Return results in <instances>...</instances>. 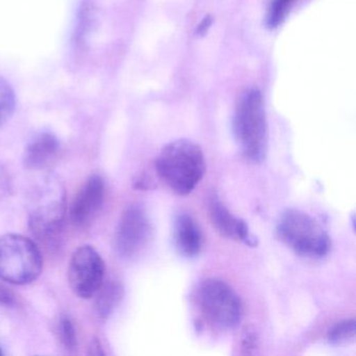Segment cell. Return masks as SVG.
<instances>
[{"mask_svg":"<svg viewBox=\"0 0 356 356\" xmlns=\"http://www.w3.org/2000/svg\"><path fill=\"white\" fill-rule=\"evenodd\" d=\"M159 178L178 195H187L201 182L206 172L205 158L199 145L186 139L166 145L156 160Z\"/></svg>","mask_w":356,"mask_h":356,"instance_id":"6da1fadb","label":"cell"},{"mask_svg":"<svg viewBox=\"0 0 356 356\" xmlns=\"http://www.w3.org/2000/svg\"><path fill=\"white\" fill-rule=\"evenodd\" d=\"M233 130L243 155L253 162L264 161L268 152V122L258 89H247L237 99Z\"/></svg>","mask_w":356,"mask_h":356,"instance_id":"7a4b0ae2","label":"cell"},{"mask_svg":"<svg viewBox=\"0 0 356 356\" xmlns=\"http://www.w3.org/2000/svg\"><path fill=\"white\" fill-rule=\"evenodd\" d=\"M66 214L65 191L61 183L53 179L43 181L35 188L31 203V230L45 243H54L63 229Z\"/></svg>","mask_w":356,"mask_h":356,"instance_id":"3957f363","label":"cell"},{"mask_svg":"<svg viewBox=\"0 0 356 356\" xmlns=\"http://www.w3.org/2000/svg\"><path fill=\"white\" fill-rule=\"evenodd\" d=\"M277 234L287 247L304 257H324L331 248L330 237L324 228L301 210H286L277 225Z\"/></svg>","mask_w":356,"mask_h":356,"instance_id":"277c9868","label":"cell"},{"mask_svg":"<svg viewBox=\"0 0 356 356\" xmlns=\"http://www.w3.org/2000/svg\"><path fill=\"white\" fill-rule=\"evenodd\" d=\"M40 250L34 241L19 234L0 237V278L12 284H29L42 272Z\"/></svg>","mask_w":356,"mask_h":356,"instance_id":"5b68a950","label":"cell"},{"mask_svg":"<svg viewBox=\"0 0 356 356\" xmlns=\"http://www.w3.org/2000/svg\"><path fill=\"white\" fill-rule=\"evenodd\" d=\"M199 302L206 318L220 329H233L243 318V306L234 289L220 279H207L199 289Z\"/></svg>","mask_w":356,"mask_h":356,"instance_id":"8992f818","label":"cell"},{"mask_svg":"<svg viewBox=\"0 0 356 356\" xmlns=\"http://www.w3.org/2000/svg\"><path fill=\"white\" fill-rule=\"evenodd\" d=\"M67 273L72 291L82 299H90L105 282V261L95 248L82 245L72 254Z\"/></svg>","mask_w":356,"mask_h":356,"instance_id":"52a82bcc","label":"cell"},{"mask_svg":"<svg viewBox=\"0 0 356 356\" xmlns=\"http://www.w3.org/2000/svg\"><path fill=\"white\" fill-rule=\"evenodd\" d=\"M153 235L151 220L145 208L131 205L118 222L114 237L116 253L124 259L136 257L145 251Z\"/></svg>","mask_w":356,"mask_h":356,"instance_id":"ba28073f","label":"cell"},{"mask_svg":"<svg viewBox=\"0 0 356 356\" xmlns=\"http://www.w3.org/2000/svg\"><path fill=\"white\" fill-rule=\"evenodd\" d=\"M105 193L103 178L99 175H92L83 185L70 207V218L74 226L86 228L95 222L103 208Z\"/></svg>","mask_w":356,"mask_h":356,"instance_id":"9c48e42d","label":"cell"},{"mask_svg":"<svg viewBox=\"0 0 356 356\" xmlns=\"http://www.w3.org/2000/svg\"><path fill=\"white\" fill-rule=\"evenodd\" d=\"M207 205L210 220L222 236L241 241L250 247L257 245V239L250 232L247 222L233 216L216 193H210Z\"/></svg>","mask_w":356,"mask_h":356,"instance_id":"30bf717a","label":"cell"},{"mask_svg":"<svg viewBox=\"0 0 356 356\" xmlns=\"http://www.w3.org/2000/svg\"><path fill=\"white\" fill-rule=\"evenodd\" d=\"M174 241L181 255L195 257L203 248V234L197 220L186 212H181L175 218Z\"/></svg>","mask_w":356,"mask_h":356,"instance_id":"8fae6325","label":"cell"},{"mask_svg":"<svg viewBox=\"0 0 356 356\" xmlns=\"http://www.w3.org/2000/svg\"><path fill=\"white\" fill-rule=\"evenodd\" d=\"M59 151V140L53 133H39L24 149V166L28 170H43L55 161Z\"/></svg>","mask_w":356,"mask_h":356,"instance_id":"7c38bea8","label":"cell"},{"mask_svg":"<svg viewBox=\"0 0 356 356\" xmlns=\"http://www.w3.org/2000/svg\"><path fill=\"white\" fill-rule=\"evenodd\" d=\"M122 287L115 282L103 283L101 289L95 293L97 314L102 318H107L112 314L122 298Z\"/></svg>","mask_w":356,"mask_h":356,"instance_id":"4fadbf2b","label":"cell"},{"mask_svg":"<svg viewBox=\"0 0 356 356\" xmlns=\"http://www.w3.org/2000/svg\"><path fill=\"white\" fill-rule=\"evenodd\" d=\"M328 341L334 346H347L355 339V320L346 318L333 325L327 335Z\"/></svg>","mask_w":356,"mask_h":356,"instance_id":"5bb4252c","label":"cell"},{"mask_svg":"<svg viewBox=\"0 0 356 356\" xmlns=\"http://www.w3.org/2000/svg\"><path fill=\"white\" fill-rule=\"evenodd\" d=\"M296 0H272L266 17V28H278L289 15Z\"/></svg>","mask_w":356,"mask_h":356,"instance_id":"9a60e30c","label":"cell"},{"mask_svg":"<svg viewBox=\"0 0 356 356\" xmlns=\"http://www.w3.org/2000/svg\"><path fill=\"white\" fill-rule=\"evenodd\" d=\"M15 107V92L11 85L0 76V126L12 118Z\"/></svg>","mask_w":356,"mask_h":356,"instance_id":"2e32d148","label":"cell"},{"mask_svg":"<svg viewBox=\"0 0 356 356\" xmlns=\"http://www.w3.org/2000/svg\"><path fill=\"white\" fill-rule=\"evenodd\" d=\"M58 334L60 341L68 351H74L78 346L76 339V331L74 323L70 320V316H62L58 324Z\"/></svg>","mask_w":356,"mask_h":356,"instance_id":"e0dca14e","label":"cell"},{"mask_svg":"<svg viewBox=\"0 0 356 356\" xmlns=\"http://www.w3.org/2000/svg\"><path fill=\"white\" fill-rule=\"evenodd\" d=\"M0 304H3V305H13V304H15L14 293L1 284H0Z\"/></svg>","mask_w":356,"mask_h":356,"instance_id":"ac0fdd59","label":"cell"},{"mask_svg":"<svg viewBox=\"0 0 356 356\" xmlns=\"http://www.w3.org/2000/svg\"><path fill=\"white\" fill-rule=\"evenodd\" d=\"M211 17L207 16V17L204 18V19L202 20L201 24H200L199 26H197V35H199V36H203V35H205L206 33H207V31L209 30V28L210 26H211Z\"/></svg>","mask_w":356,"mask_h":356,"instance_id":"d6986e66","label":"cell"},{"mask_svg":"<svg viewBox=\"0 0 356 356\" xmlns=\"http://www.w3.org/2000/svg\"><path fill=\"white\" fill-rule=\"evenodd\" d=\"M90 350V354H95V355H101V354H104L103 350H102L101 343H99V341H97V339L92 341V345H91Z\"/></svg>","mask_w":356,"mask_h":356,"instance_id":"ffe728a7","label":"cell"},{"mask_svg":"<svg viewBox=\"0 0 356 356\" xmlns=\"http://www.w3.org/2000/svg\"><path fill=\"white\" fill-rule=\"evenodd\" d=\"M0 355H3V350L0 349Z\"/></svg>","mask_w":356,"mask_h":356,"instance_id":"44dd1931","label":"cell"}]
</instances>
